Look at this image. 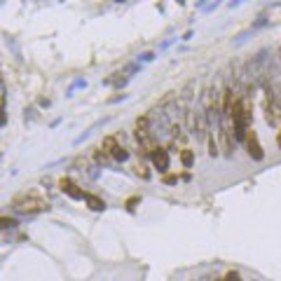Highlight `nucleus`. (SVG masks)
Here are the masks:
<instances>
[{"instance_id":"nucleus-6","label":"nucleus","mask_w":281,"mask_h":281,"mask_svg":"<svg viewBox=\"0 0 281 281\" xmlns=\"http://www.w3.org/2000/svg\"><path fill=\"white\" fill-rule=\"evenodd\" d=\"M150 160H152V166H155V169H160V171H166V169H169V152L164 150V148H160V145H157V150L150 155Z\"/></svg>"},{"instance_id":"nucleus-7","label":"nucleus","mask_w":281,"mask_h":281,"mask_svg":"<svg viewBox=\"0 0 281 281\" xmlns=\"http://www.w3.org/2000/svg\"><path fill=\"white\" fill-rule=\"evenodd\" d=\"M85 202L89 204V209H92V211H103V209H106V202H103V199H98L96 195H87Z\"/></svg>"},{"instance_id":"nucleus-1","label":"nucleus","mask_w":281,"mask_h":281,"mask_svg":"<svg viewBox=\"0 0 281 281\" xmlns=\"http://www.w3.org/2000/svg\"><path fill=\"white\" fill-rule=\"evenodd\" d=\"M230 117H232V124H234V136L239 140H246V134L251 129V122H253V113H251V106L246 101H237L232 110H230Z\"/></svg>"},{"instance_id":"nucleus-9","label":"nucleus","mask_w":281,"mask_h":281,"mask_svg":"<svg viewBox=\"0 0 281 281\" xmlns=\"http://www.w3.org/2000/svg\"><path fill=\"white\" fill-rule=\"evenodd\" d=\"M12 225H17L12 218H5V216H0V230H7V227H12Z\"/></svg>"},{"instance_id":"nucleus-4","label":"nucleus","mask_w":281,"mask_h":281,"mask_svg":"<svg viewBox=\"0 0 281 281\" xmlns=\"http://www.w3.org/2000/svg\"><path fill=\"white\" fill-rule=\"evenodd\" d=\"M59 187H61V192L64 195H68L70 199H85V190H80V185L77 183H73L70 178H61L59 181Z\"/></svg>"},{"instance_id":"nucleus-10","label":"nucleus","mask_w":281,"mask_h":281,"mask_svg":"<svg viewBox=\"0 0 281 281\" xmlns=\"http://www.w3.org/2000/svg\"><path fill=\"white\" fill-rule=\"evenodd\" d=\"M218 281H239V274H237V272H227L225 277H223V279H218Z\"/></svg>"},{"instance_id":"nucleus-12","label":"nucleus","mask_w":281,"mask_h":281,"mask_svg":"<svg viewBox=\"0 0 281 281\" xmlns=\"http://www.w3.org/2000/svg\"><path fill=\"white\" fill-rule=\"evenodd\" d=\"M279 148H281V127H279Z\"/></svg>"},{"instance_id":"nucleus-2","label":"nucleus","mask_w":281,"mask_h":281,"mask_svg":"<svg viewBox=\"0 0 281 281\" xmlns=\"http://www.w3.org/2000/svg\"><path fill=\"white\" fill-rule=\"evenodd\" d=\"M12 209H14L17 213H40V211H47V209H49V202L43 199V197H38L35 192H31V195L14 197Z\"/></svg>"},{"instance_id":"nucleus-11","label":"nucleus","mask_w":281,"mask_h":281,"mask_svg":"<svg viewBox=\"0 0 281 281\" xmlns=\"http://www.w3.org/2000/svg\"><path fill=\"white\" fill-rule=\"evenodd\" d=\"M164 183H166V185L178 183V176H173V173H166V176H164Z\"/></svg>"},{"instance_id":"nucleus-3","label":"nucleus","mask_w":281,"mask_h":281,"mask_svg":"<svg viewBox=\"0 0 281 281\" xmlns=\"http://www.w3.org/2000/svg\"><path fill=\"white\" fill-rule=\"evenodd\" d=\"M101 148H103V152H106V155H110V157H113V160H117V162H124V160L129 157V152L124 150V148H122V145H119V143L113 139V136H106V139H103V143H101Z\"/></svg>"},{"instance_id":"nucleus-5","label":"nucleus","mask_w":281,"mask_h":281,"mask_svg":"<svg viewBox=\"0 0 281 281\" xmlns=\"http://www.w3.org/2000/svg\"><path fill=\"white\" fill-rule=\"evenodd\" d=\"M246 148H249V155L253 157V160H262V148H260V143H258V136H256V131L249 129V134H246Z\"/></svg>"},{"instance_id":"nucleus-8","label":"nucleus","mask_w":281,"mask_h":281,"mask_svg":"<svg viewBox=\"0 0 281 281\" xmlns=\"http://www.w3.org/2000/svg\"><path fill=\"white\" fill-rule=\"evenodd\" d=\"M181 162H183L185 166L190 169V166H192V162H195V152L190 150V148H185V150H181Z\"/></svg>"}]
</instances>
